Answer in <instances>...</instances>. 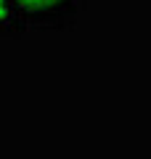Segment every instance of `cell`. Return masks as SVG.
<instances>
[{"mask_svg":"<svg viewBox=\"0 0 151 159\" xmlns=\"http://www.w3.org/2000/svg\"><path fill=\"white\" fill-rule=\"evenodd\" d=\"M21 8H27V11H45V8L56 6L58 0H16Z\"/></svg>","mask_w":151,"mask_h":159,"instance_id":"1","label":"cell"},{"mask_svg":"<svg viewBox=\"0 0 151 159\" xmlns=\"http://www.w3.org/2000/svg\"><path fill=\"white\" fill-rule=\"evenodd\" d=\"M3 19H6V3L0 0V21H3Z\"/></svg>","mask_w":151,"mask_h":159,"instance_id":"2","label":"cell"}]
</instances>
